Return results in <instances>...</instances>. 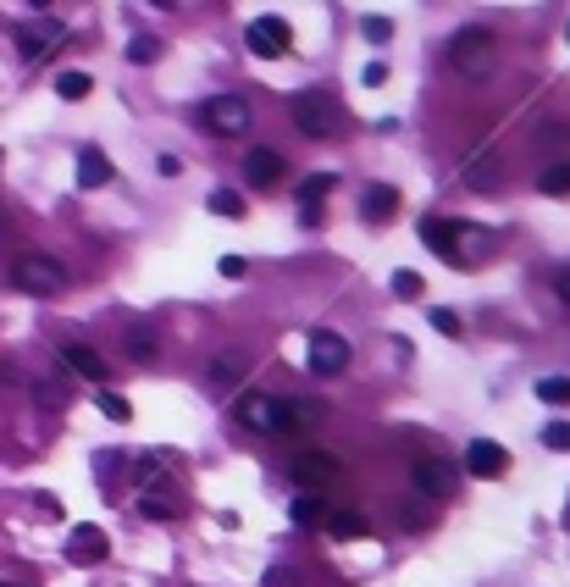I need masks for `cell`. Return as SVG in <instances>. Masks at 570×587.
Here are the masks:
<instances>
[{"mask_svg":"<svg viewBox=\"0 0 570 587\" xmlns=\"http://www.w3.org/2000/svg\"><path fill=\"white\" fill-rule=\"evenodd\" d=\"M6 277H12V288H23V294H39V300H50V294H61V288H67V266H61L56 255H45V250L17 255Z\"/></svg>","mask_w":570,"mask_h":587,"instance_id":"1","label":"cell"},{"mask_svg":"<svg viewBox=\"0 0 570 587\" xmlns=\"http://www.w3.org/2000/svg\"><path fill=\"white\" fill-rule=\"evenodd\" d=\"M449 61L460 78H487V72L499 67V39L487 34V28H460L449 39Z\"/></svg>","mask_w":570,"mask_h":587,"instance_id":"2","label":"cell"},{"mask_svg":"<svg viewBox=\"0 0 570 587\" xmlns=\"http://www.w3.org/2000/svg\"><path fill=\"white\" fill-rule=\"evenodd\" d=\"M288 111H294V128H305L310 139H333L338 133V95H327V89H299Z\"/></svg>","mask_w":570,"mask_h":587,"instance_id":"3","label":"cell"},{"mask_svg":"<svg viewBox=\"0 0 570 587\" xmlns=\"http://www.w3.org/2000/svg\"><path fill=\"white\" fill-rule=\"evenodd\" d=\"M200 122L216 133V139H238V133H250V100L238 95H216L200 106Z\"/></svg>","mask_w":570,"mask_h":587,"instance_id":"4","label":"cell"},{"mask_svg":"<svg viewBox=\"0 0 570 587\" xmlns=\"http://www.w3.org/2000/svg\"><path fill=\"white\" fill-rule=\"evenodd\" d=\"M288 477L299 482V488H333L338 482V455H327V449H299V455H288Z\"/></svg>","mask_w":570,"mask_h":587,"instance_id":"5","label":"cell"},{"mask_svg":"<svg viewBox=\"0 0 570 587\" xmlns=\"http://www.w3.org/2000/svg\"><path fill=\"white\" fill-rule=\"evenodd\" d=\"M61 39H67V28H61L50 12H39L34 23H23V28H17V56H23V61H45L50 50L61 45Z\"/></svg>","mask_w":570,"mask_h":587,"instance_id":"6","label":"cell"},{"mask_svg":"<svg viewBox=\"0 0 570 587\" xmlns=\"http://www.w3.org/2000/svg\"><path fill=\"white\" fill-rule=\"evenodd\" d=\"M410 482H416L427 499H449L460 477H454V466H449L443 455H416V466H410Z\"/></svg>","mask_w":570,"mask_h":587,"instance_id":"7","label":"cell"},{"mask_svg":"<svg viewBox=\"0 0 570 587\" xmlns=\"http://www.w3.org/2000/svg\"><path fill=\"white\" fill-rule=\"evenodd\" d=\"M344 366H349V338L310 333V372H316V377H338Z\"/></svg>","mask_w":570,"mask_h":587,"instance_id":"8","label":"cell"},{"mask_svg":"<svg viewBox=\"0 0 570 587\" xmlns=\"http://www.w3.org/2000/svg\"><path fill=\"white\" fill-rule=\"evenodd\" d=\"M244 45H250L255 56L277 61L288 50V23H283V17H255V23L244 28Z\"/></svg>","mask_w":570,"mask_h":587,"instance_id":"9","label":"cell"},{"mask_svg":"<svg viewBox=\"0 0 570 587\" xmlns=\"http://www.w3.org/2000/svg\"><path fill=\"white\" fill-rule=\"evenodd\" d=\"M238 421L255 432H283V399L272 394H244L238 399Z\"/></svg>","mask_w":570,"mask_h":587,"instance_id":"10","label":"cell"},{"mask_svg":"<svg viewBox=\"0 0 570 587\" xmlns=\"http://www.w3.org/2000/svg\"><path fill=\"white\" fill-rule=\"evenodd\" d=\"M504 466H510V455H504V444H493V438H471V449H465V471L471 477H504Z\"/></svg>","mask_w":570,"mask_h":587,"instance_id":"11","label":"cell"},{"mask_svg":"<svg viewBox=\"0 0 570 587\" xmlns=\"http://www.w3.org/2000/svg\"><path fill=\"white\" fill-rule=\"evenodd\" d=\"M283 156H277V150H250V156H244V178H250V189H277V183H283Z\"/></svg>","mask_w":570,"mask_h":587,"instance_id":"12","label":"cell"},{"mask_svg":"<svg viewBox=\"0 0 570 587\" xmlns=\"http://www.w3.org/2000/svg\"><path fill=\"white\" fill-rule=\"evenodd\" d=\"M460 222H438V216H432V222H421V244H427V250H438L443 261H454L460 266Z\"/></svg>","mask_w":570,"mask_h":587,"instance_id":"13","label":"cell"},{"mask_svg":"<svg viewBox=\"0 0 570 587\" xmlns=\"http://www.w3.org/2000/svg\"><path fill=\"white\" fill-rule=\"evenodd\" d=\"M67 560L72 565H100V560H106V532H100V527H72Z\"/></svg>","mask_w":570,"mask_h":587,"instance_id":"14","label":"cell"},{"mask_svg":"<svg viewBox=\"0 0 570 587\" xmlns=\"http://www.w3.org/2000/svg\"><path fill=\"white\" fill-rule=\"evenodd\" d=\"M61 360H67L78 377H89V383H106V372H111L106 355H100V349H89V344H67V349H61Z\"/></svg>","mask_w":570,"mask_h":587,"instance_id":"15","label":"cell"},{"mask_svg":"<svg viewBox=\"0 0 570 587\" xmlns=\"http://www.w3.org/2000/svg\"><path fill=\"white\" fill-rule=\"evenodd\" d=\"M78 183H84V189H106L111 183V161H106L100 144H84V150H78Z\"/></svg>","mask_w":570,"mask_h":587,"instance_id":"16","label":"cell"},{"mask_svg":"<svg viewBox=\"0 0 570 587\" xmlns=\"http://www.w3.org/2000/svg\"><path fill=\"white\" fill-rule=\"evenodd\" d=\"M393 211H399V189H388V183H371V189L360 194V216H366V222H388Z\"/></svg>","mask_w":570,"mask_h":587,"instance_id":"17","label":"cell"},{"mask_svg":"<svg viewBox=\"0 0 570 587\" xmlns=\"http://www.w3.org/2000/svg\"><path fill=\"white\" fill-rule=\"evenodd\" d=\"M327 532H333V538H366L371 521L360 516V510H333V516H327Z\"/></svg>","mask_w":570,"mask_h":587,"instance_id":"18","label":"cell"},{"mask_svg":"<svg viewBox=\"0 0 570 587\" xmlns=\"http://www.w3.org/2000/svg\"><path fill=\"white\" fill-rule=\"evenodd\" d=\"M537 189H543L548 200H570V161H554V167H543Z\"/></svg>","mask_w":570,"mask_h":587,"instance_id":"19","label":"cell"},{"mask_svg":"<svg viewBox=\"0 0 570 587\" xmlns=\"http://www.w3.org/2000/svg\"><path fill=\"white\" fill-rule=\"evenodd\" d=\"M333 172H316V178H305V183H299V200H305V222H316V205H321V194H327V189H333Z\"/></svg>","mask_w":570,"mask_h":587,"instance_id":"20","label":"cell"},{"mask_svg":"<svg viewBox=\"0 0 570 587\" xmlns=\"http://www.w3.org/2000/svg\"><path fill=\"white\" fill-rule=\"evenodd\" d=\"M89 89H95V78H89V72H78V67L56 78V95H61V100H84Z\"/></svg>","mask_w":570,"mask_h":587,"instance_id":"21","label":"cell"},{"mask_svg":"<svg viewBox=\"0 0 570 587\" xmlns=\"http://www.w3.org/2000/svg\"><path fill=\"white\" fill-rule=\"evenodd\" d=\"M537 399L543 405H570V377H537Z\"/></svg>","mask_w":570,"mask_h":587,"instance_id":"22","label":"cell"},{"mask_svg":"<svg viewBox=\"0 0 570 587\" xmlns=\"http://www.w3.org/2000/svg\"><path fill=\"white\" fill-rule=\"evenodd\" d=\"M128 355L133 360H155V327H133V333H128Z\"/></svg>","mask_w":570,"mask_h":587,"instance_id":"23","label":"cell"},{"mask_svg":"<svg viewBox=\"0 0 570 587\" xmlns=\"http://www.w3.org/2000/svg\"><path fill=\"white\" fill-rule=\"evenodd\" d=\"M211 211H216V216H244V194L216 189V194H211Z\"/></svg>","mask_w":570,"mask_h":587,"instance_id":"24","label":"cell"},{"mask_svg":"<svg viewBox=\"0 0 570 587\" xmlns=\"http://www.w3.org/2000/svg\"><path fill=\"white\" fill-rule=\"evenodd\" d=\"M238 366H244V360H238V355H222V360H216V366H211V388H227V383H233V377H238Z\"/></svg>","mask_w":570,"mask_h":587,"instance_id":"25","label":"cell"},{"mask_svg":"<svg viewBox=\"0 0 570 587\" xmlns=\"http://www.w3.org/2000/svg\"><path fill=\"white\" fill-rule=\"evenodd\" d=\"M421 288L427 283H421L416 272H393V294H399V300H421Z\"/></svg>","mask_w":570,"mask_h":587,"instance_id":"26","label":"cell"},{"mask_svg":"<svg viewBox=\"0 0 570 587\" xmlns=\"http://www.w3.org/2000/svg\"><path fill=\"white\" fill-rule=\"evenodd\" d=\"M155 56H161V45H155V39H144V34H139V39H133V45H128V61H139V67H150Z\"/></svg>","mask_w":570,"mask_h":587,"instance_id":"27","label":"cell"},{"mask_svg":"<svg viewBox=\"0 0 570 587\" xmlns=\"http://www.w3.org/2000/svg\"><path fill=\"white\" fill-rule=\"evenodd\" d=\"M100 410H106L111 421H133V405L122 394H100Z\"/></svg>","mask_w":570,"mask_h":587,"instance_id":"28","label":"cell"},{"mask_svg":"<svg viewBox=\"0 0 570 587\" xmlns=\"http://www.w3.org/2000/svg\"><path fill=\"white\" fill-rule=\"evenodd\" d=\"M360 34H366L371 45H382V39L393 34V23H388V17H360Z\"/></svg>","mask_w":570,"mask_h":587,"instance_id":"29","label":"cell"},{"mask_svg":"<svg viewBox=\"0 0 570 587\" xmlns=\"http://www.w3.org/2000/svg\"><path fill=\"white\" fill-rule=\"evenodd\" d=\"M288 516H294L299 527H310V521H321V504L316 499H294V504H288Z\"/></svg>","mask_w":570,"mask_h":587,"instance_id":"30","label":"cell"},{"mask_svg":"<svg viewBox=\"0 0 570 587\" xmlns=\"http://www.w3.org/2000/svg\"><path fill=\"white\" fill-rule=\"evenodd\" d=\"M543 444L548 449H570V421H548V427H543Z\"/></svg>","mask_w":570,"mask_h":587,"instance_id":"31","label":"cell"},{"mask_svg":"<svg viewBox=\"0 0 570 587\" xmlns=\"http://www.w3.org/2000/svg\"><path fill=\"white\" fill-rule=\"evenodd\" d=\"M432 327H438L443 338H460V316H454V311H443V305L432 311Z\"/></svg>","mask_w":570,"mask_h":587,"instance_id":"32","label":"cell"},{"mask_svg":"<svg viewBox=\"0 0 570 587\" xmlns=\"http://www.w3.org/2000/svg\"><path fill=\"white\" fill-rule=\"evenodd\" d=\"M139 510H144L150 521H167V516H172V504H161V493H144V504H139Z\"/></svg>","mask_w":570,"mask_h":587,"instance_id":"33","label":"cell"},{"mask_svg":"<svg viewBox=\"0 0 570 587\" xmlns=\"http://www.w3.org/2000/svg\"><path fill=\"white\" fill-rule=\"evenodd\" d=\"M155 172H161V178H178L183 161H178V156H155Z\"/></svg>","mask_w":570,"mask_h":587,"instance_id":"34","label":"cell"},{"mask_svg":"<svg viewBox=\"0 0 570 587\" xmlns=\"http://www.w3.org/2000/svg\"><path fill=\"white\" fill-rule=\"evenodd\" d=\"M216 266H222V277H244V255H222Z\"/></svg>","mask_w":570,"mask_h":587,"instance_id":"35","label":"cell"},{"mask_svg":"<svg viewBox=\"0 0 570 587\" xmlns=\"http://www.w3.org/2000/svg\"><path fill=\"white\" fill-rule=\"evenodd\" d=\"M366 84H371V89L388 84V67H382V61H371V67H366Z\"/></svg>","mask_w":570,"mask_h":587,"instance_id":"36","label":"cell"},{"mask_svg":"<svg viewBox=\"0 0 570 587\" xmlns=\"http://www.w3.org/2000/svg\"><path fill=\"white\" fill-rule=\"evenodd\" d=\"M266 587H294V576H288L283 565H272V571H266Z\"/></svg>","mask_w":570,"mask_h":587,"instance_id":"37","label":"cell"},{"mask_svg":"<svg viewBox=\"0 0 570 587\" xmlns=\"http://www.w3.org/2000/svg\"><path fill=\"white\" fill-rule=\"evenodd\" d=\"M554 294H559V300L570 305V272H559V277H554Z\"/></svg>","mask_w":570,"mask_h":587,"instance_id":"38","label":"cell"},{"mask_svg":"<svg viewBox=\"0 0 570 587\" xmlns=\"http://www.w3.org/2000/svg\"><path fill=\"white\" fill-rule=\"evenodd\" d=\"M28 6H34V12H50V0H28Z\"/></svg>","mask_w":570,"mask_h":587,"instance_id":"39","label":"cell"},{"mask_svg":"<svg viewBox=\"0 0 570 587\" xmlns=\"http://www.w3.org/2000/svg\"><path fill=\"white\" fill-rule=\"evenodd\" d=\"M150 6H178V0H150Z\"/></svg>","mask_w":570,"mask_h":587,"instance_id":"40","label":"cell"},{"mask_svg":"<svg viewBox=\"0 0 570 587\" xmlns=\"http://www.w3.org/2000/svg\"><path fill=\"white\" fill-rule=\"evenodd\" d=\"M0 239H6V216H0Z\"/></svg>","mask_w":570,"mask_h":587,"instance_id":"41","label":"cell"},{"mask_svg":"<svg viewBox=\"0 0 570 587\" xmlns=\"http://www.w3.org/2000/svg\"><path fill=\"white\" fill-rule=\"evenodd\" d=\"M0 587H6V582H0Z\"/></svg>","mask_w":570,"mask_h":587,"instance_id":"42","label":"cell"}]
</instances>
